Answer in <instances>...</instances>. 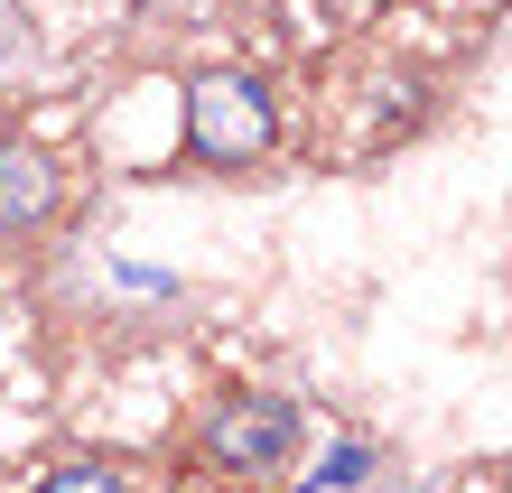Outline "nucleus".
<instances>
[{
	"label": "nucleus",
	"mask_w": 512,
	"mask_h": 493,
	"mask_svg": "<svg viewBox=\"0 0 512 493\" xmlns=\"http://www.w3.org/2000/svg\"><path fill=\"white\" fill-rule=\"evenodd\" d=\"M270 140H280V103H270V84L261 75H196L187 84V159L196 168H215V177H243L270 159Z\"/></svg>",
	"instance_id": "f257e3e1"
},
{
	"label": "nucleus",
	"mask_w": 512,
	"mask_h": 493,
	"mask_svg": "<svg viewBox=\"0 0 512 493\" xmlns=\"http://www.w3.org/2000/svg\"><path fill=\"white\" fill-rule=\"evenodd\" d=\"M38 493H131V484L112 475L103 456H66V466H47V475H38Z\"/></svg>",
	"instance_id": "20e7f679"
},
{
	"label": "nucleus",
	"mask_w": 512,
	"mask_h": 493,
	"mask_svg": "<svg viewBox=\"0 0 512 493\" xmlns=\"http://www.w3.org/2000/svg\"><path fill=\"white\" fill-rule=\"evenodd\" d=\"M289 447H298V410L280 391H233L196 438V456L215 475H270V466H289Z\"/></svg>",
	"instance_id": "f03ea898"
},
{
	"label": "nucleus",
	"mask_w": 512,
	"mask_h": 493,
	"mask_svg": "<svg viewBox=\"0 0 512 493\" xmlns=\"http://www.w3.org/2000/svg\"><path fill=\"white\" fill-rule=\"evenodd\" d=\"M56 205H66V168H56L38 140H0V242L47 233Z\"/></svg>",
	"instance_id": "7ed1b4c3"
}]
</instances>
